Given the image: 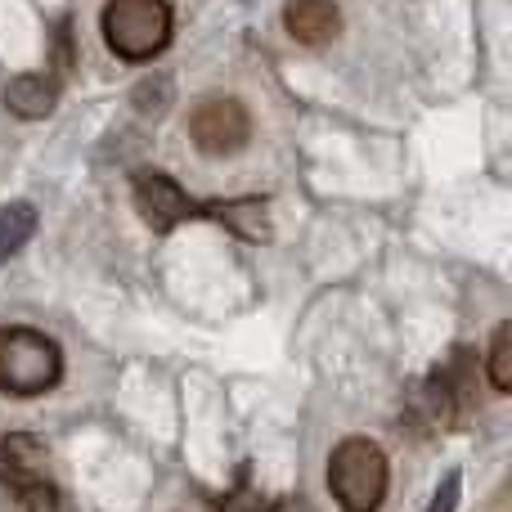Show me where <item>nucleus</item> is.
<instances>
[{
	"instance_id": "nucleus-1",
	"label": "nucleus",
	"mask_w": 512,
	"mask_h": 512,
	"mask_svg": "<svg viewBox=\"0 0 512 512\" xmlns=\"http://www.w3.org/2000/svg\"><path fill=\"white\" fill-rule=\"evenodd\" d=\"M328 490L342 512H378L387 499V454L369 436H346L328 459Z\"/></svg>"
},
{
	"instance_id": "nucleus-2",
	"label": "nucleus",
	"mask_w": 512,
	"mask_h": 512,
	"mask_svg": "<svg viewBox=\"0 0 512 512\" xmlns=\"http://www.w3.org/2000/svg\"><path fill=\"white\" fill-rule=\"evenodd\" d=\"M63 378V351L36 328H0V391L41 396Z\"/></svg>"
},
{
	"instance_id": "nucleus-3",
	"label": "nucleus",
	"mask_w": 512,
	"mask_h": 512,
	"mask_svg": "<svg viewBox=\"0 0 512 512\" xmlns=\"http://www.w3.org/2000/svg\"><path fill=\"white\" fill-rule=\"evenodd\" d=\"M104 41L117 59H131V63L153 59L171 41V5L167 0H108Z\"/></svg>"
},
{
	"instance_id": "nucleus-4",
	"label": "nucleus",
	"mask_w": 512,
	"mask_h": 512,
	"mask_svg": "<svg viewBox=\"0 0 512 512\" xmlns=\"http://www.w3.org/2000/svg\"><path fill=\"white\" fill-rule=\"evenodd\" d=\"M189 140H194L203 153H212V158H230V153H239L243 144L252 140L248 108L230 95L203 99V104L189 113Z\"/></svg>"
},
{
	"instance_id": "nucleus-5",
	"label": "nucleus",
	"mask_w": 512,
	"mask_h": 512,
	"mask_svg": "<svg viewBox=\"0 0 512 512\" xmlns=\"http://www.w3.org/2000/svg\"><path fill=\"white\" fill-rule=\"evenodd\" d=\"M131 189H135V207L153 225V234H171L180 221H207V207H212V203H194L176 180L158 176V171H140Z\"/></svg>"
},
{
	"instance_id": "nucleus-6",
	"label": "nucleus",
	"mask_w": 512,
	"mask_h": 512,
	"mask_svg": "<svg viewBox=\"0 0 512 512\" xmlns=\"http://www.w3.org/2000/svg\"><path fill=\"white\" fill-rule=\"evenodd\" d=\"M207 221L225 225L230 234L248 243H270L274 239V221H270V203L261 194H243V198H216L207 207Z\"/></svg>"
},
{
	"instance_id": "nucleus-7",
	"label": "nucleus",
	"mask_w": 512,
	"mask_h": 512,
	"mask_svg": "<svg viewBox=\"0 0 512 512\" xmlns=\"http://www.w3.org/2000/svg\"><path fill=\"white\" fill-rule=\"evenodd\" d=\"M283 23H288V36L301 45H328L342 32V9L333 0H288L283 9Z\"/></svg>"
},
{
	"instance_id": "nucleus-8",
	"label": "nucleus",
	"mask_w": 512,
	"mask_h": 512,
	"mask_svg": "<svg viewBox=\"0 0 512 512\" xmlns=\"http://www.w3.org/2000/svg\"><path fill=\"white\" fill-rule=\"evenodd\" d=\"M54 104H59V90H54L50 77H36V72H23V77H14L5 86V108L14 117H23V122H36V117L54 113Z\"/></svg>"
},
{
	"instance_id": "nucleus-9",
	"label": "nucleus",
	"mask_w": 512,
	"mask_h": 512,
	"mask_svg": "<svg viewBox=\"0 0 512 512\" xmlns=\"http://www.w3.org/2000/svg\"><path fill=\"white\" fill-rule=\"evenodd\" d=\"M36 234V207L32 203H5L0 207V265L23 252V243Z\"/></svg>"
},
{
	"instance_id": "nucleus-10",
	"label": "nucleus",
	"mask_w": 512,
	"mask_h": 512,
	"mask_svg": "<svg viewBox=\"0 0 512 512\" xmlns=\"http://www.w3.org/2000/svg\"><path fill=\"white\" fill-rule=\"evenodd\" d=\"M14 495H18V504H23V512H72L68 499L59 495V486H54V481H45L41 472H32V477L18 481Z\"/></svg>"
},
{
	"instance_id": "nucleus-11",
	"label": "nucleus",
	"mask_w": 512,
	"mask_h": 512,
	"mask_svg": "<svg viewBox=\"0 0 512 512\" xmlns=\"http://www.w3.org/2000/svg\"><path fill=\"white\" fill-rule=\"evenodd\" d=\"M490 382H495V391H512V324L495 328V342H490Z\"/></svg>"
},
{
	"instance_id": "nucleus-12",
	"label": "nucleus",
	"mask_w": 512,
	"mask_h": 512,
	"mask_svg": "<svg viewBox=\"0 0 512 512\" xmlns=\"http://www.w3.org/2000/svg\"><path fill=\"white\" fill-rule=\"evenodd\" d=\"M167 99H171L167 77H153V81H140V86H135V108H140V113H162Z\"/></svg>"
},
{
	"instance_id": "nucleus-13",
	"label": "nucleus",
	"mask_w": 512,
	"mask_h": 512,
	"mask_svg": "<svg viewBox=\"0 0 512 512\" xmlns=\"http://www.w3.org/2000/svg\"><path fill=\"white\" fill-rule=\"evenodd\" d=\"M454 504H459V472H450V477L441 481V490L432 495L427 512H454Z\"/></svg>"
}]
</instances>
